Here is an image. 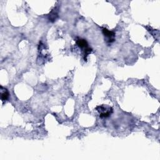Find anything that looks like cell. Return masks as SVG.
Instances as JSON below:
<instances>
[{"label":"cell","instance_id":"7a4b0ae2","mask_svg":"<svg viewBox=\"0 0 160 160\" xmlns=\"http://www.w3.org/2000/svg\"><path fill=\"white\" fill-rule=\"evenodd\" d=\"M97 111L99 113V117L101 118H106L111 116L113 109L111 107L107 106L105 105L98 106L96 108Z\"/></svg>","mask_w":160,"mask_h":160},{"label":"cell","instance_id":"5b68a950","mask_svg":"<svg viewBox=\"0 0 160 160\" xmlns=\"http://www.w3.org/2000/svg\"><path fill=\"white\" fill-rule=\"evenodd\" d=\"M58 17V10L56 8H54L49 14L48 19L51 22H54Z\"/></svg>","mask_w":160,"mask_h":160},{"label":"cell","instance_id":"277c9868","mask_svg":"<svg viewBox=\"0 0 160 160\" xmlns=\"http://www.w3.org/2000/svg\"><path fill=\"white\" fill-rule=\"evenodd\" d=\"M9 96V93L6 88H4L2 86H1V98L2 102L6 101Z\"/></svg>","mask_w":160,"mask_h":160},{"label":"cell","instance_id":"6da1fadb","mask_svg":"<svg viewBox=\"0 0 160 160\" xmlns=\"http://www.w3.org/2000/svg\"><path fill=\"white\" fill-rule=\"evenodd\" d=\"M76 44L78 45V46L83 50L84 59V61H86L88 56L92 52V49L89 47L87 41L84 39L78 38L76 39Z\"/></svg>","mask_w":160,"mask_h":160},{"label":"cell","instance_id":"3957f363","mask_svg":"<svg viewBox=\"0 0 160 160\" xmlns=\"http://www.w3.org/2000/svg\"><path fill=\"white\" fill-rule=\"evenodd\" d=\"M102 32L104 36V39L106 40V42L108 44H111L113 42L115 41L114 37H115V32L109 31L106 28H102Z\"/></svg>","mask_w":160,"mask_h":160}]
</instances>
